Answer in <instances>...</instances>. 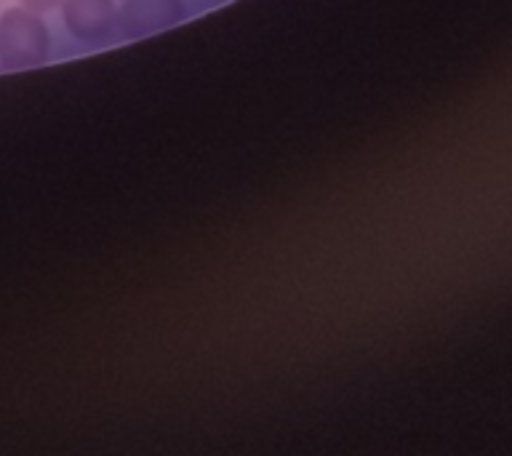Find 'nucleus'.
<instances>
[{"label":"nucleus","mask_w":512,"mask_h":456,"mask_svg":"<svg viewBox=\"0 0 512 456\" xmlns=\"http://www.w3.org/2000/svg\"><path fill=\"white\" fill-rule=\"evenodd\" d=\"M64 24L72 38L88 46H107L118 30V8L112 0H62Z\"/></svg>","instance_id":"nucleus-3"},{"label":"nucleus","mask_w":512,"mask_h":456,"mask_svg":"<svg viewBox=\"0 0 512 456\" xmlns=\"http://www.w3.org/2000/svg\"><path fill=\"white\" fill-rule=\"evenodd\" d=\"M59 3H62V0H22V6L30 8V11H35V14H46V11L56 8Z\"/></svg>","instance_id":"nucleus-4"},{"label":"nucleus","mask_w":512,"mask_h":456,"mask_svg":"<svg viewBox=\"0 0 512 456\" xmlns=\"http://www.w3.org/2000/svg\"><path fill=\"white\" fill-rule=\"evenodd\" d=\"M48 59V27L35 11L8 8L0 16V64L3 70H32Z\"/></svg>","instance_id":"nucleus-1"},{"label":"nucleus","mask_w":512,"mask_h":456,"mask_svg":"<svg viewBox=\"0 0 512 456\" xmlns=\"http://www.w3.org/2000/svg\"><path fill=\"white\" fill-rule=\"evenodd\" d=\"M187 16L184 0H123L118 8L120 38L136 40L174 27Z\"/></svg>","instance_id":"nucleus-2"}]
</instances>
